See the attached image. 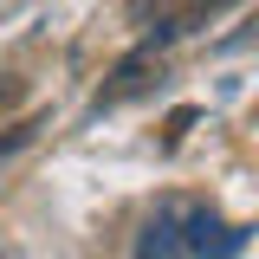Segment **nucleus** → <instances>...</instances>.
<instances>
[{
	"label": "nucleus",
	"mask_w": 259,
	"mask_h": 259,
	"mask_svg": "<svg viewBox=\"0 0 259 259\" xmlns=\"http://www.w3.org/2000/svg\"><path fill=\"white\" fill-rule=\"evenodd\" d=\"M32 136H39V117H20V123L7 130V136H0V156H20V149H26Z\"/></svg>",
	"instance_id": "obj_3"
},
{
	"label": "nucleus",
	"mask_w": 259,
	"mask_h": 259,
	"mask_svg": "<svg viewBox=\"0 0 259 259\" xmlns=\"http://www.w3.org/2000/svg\"><path fill=\"white\" fill-rule=\"evenodd\" d=\"M0 259H7V253H0Z\"/></svg>",
	"instance_id": "obj_6"
},
{
	"label": "nucleus",
	"mask_w": 259,
	"mask_h": 259,
	"mask_svg": "<svg viewBox=\"0 0 259 259\" xmlns=\"http://www.w3.org/2000/svg\"><path fill=\"white\" fill-rule=\"evenodd\" d=\"M136 259H188V253H182V214H175V207H162L156 221L143 227Z\"/></svg>",
	"instance_id": "obj_2"
},
{
	"label": "nucleus",
	"mask_w": 259,
	"mask_h": 259,
	"mask_svg": "<svg viewBox=\"0 0 259 259\" xmlns=\"http://www.w3.org/2000/svg\"><path fill=\"white\" fill-rule=\"evenodd\" d=\"M26 78H13V71H7V78H0V117H7V110H20V104H26Z\"/></svg>",
	"instance_id": "obj_4"
},
{
	"label": "nucleus",
	"mask_w": 259,
	"mask_h": 259,
	"mask_svg": "<svg viewBox=\"0 0 259 259\" xmlns=\"http://www.w3.org/2000/svg\"><path fill=\"white\" fill-rule=\"evenodd\" d=\"M162 71V59L149 52V46H136L130 59H117V71H110V84L97 91V104H123V97H136V91H149V78Z\"/></svg>",
	"instance_id": "obj_1"
},
{
	"label": "nucleus",
	"mask_w": 259,
	"mask_h": 259,
	"mask_svg": "<svg viewBox=\"0 0 259 259\" xmlns=\"http://www.w3.org/2000/svg\"><path fill=\"white\" fill-rule=\"evenodd\" d=\"M214 7H233V0H194V13H214Z\"/></svg>",
	"instance_id": "obj_5"
}]
</instances>
